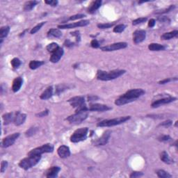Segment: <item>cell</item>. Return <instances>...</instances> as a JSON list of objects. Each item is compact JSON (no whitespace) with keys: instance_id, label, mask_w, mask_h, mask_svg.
<instances>
[{"instance_id":"obj_6","label":"cell","mask_w":178,"mask_h":178,"mask_svg":"<svg viewBox=\"0 0 178 178\" xmlns=\"http://www.w3.org/2000/svg\"><path fill=\"white\" fill-rule=\"evenodd\" d=\"M88 132H89V129L87 127H83L77 129L70 137L71 142L78 143V142L85 141L87 138Z\"/></svg>"},{"instance_id":"obj_5","label":"cell","mask_w":178,"mask_h":178,"mask_svg":"<svg viewBox=\"0 0 178 178\" xmlns=\"http://www.w3.org/2000/svg\"><path fill=\"white\" fill-rule=\"evenodd\" d=\"M131 116H121L111 120H105L97 123V127H113V126L120 125L125 123L130 119Z\"/></svg>"},{"instance_id":"obj_48","label":"cell","mask_w":178,"mask_h":178,"mask_svg":"<svg viewBox=\"0 0 178 178\" xmlns=\"http://www.w3.org/2000/svg\"><path fill=\"white\" fill-rule=\"evenodd\" d=\"M172 124H173V122L171 121H166L165 122H163L162 123L160 124V126H163V127H169L170 126L172 125Z\"/></svg>"},{"instance_id":"obj_46","label":"cell","mask_w":178,"mask_h":178,"mask_svg":"<svg viewBox=\"0 0 178 178\" xmlns=\"http://www.w3.org/2000/svg\"><path fill=\"white\" fill-rule=\"evenodd\" d=\"M143 175V173H141V172H133L132 173L129 175L130 177H141V176Z\"/></svg>"},{"instance_id":"obj_27","label":"cell","mask_w":178,"mask_h":178,"mask_svg":"<svg viewBox=\"0 0 178 178\" xmlns=\"http://www.w3.org/2000/svg\"><path fill=\"white\" fill-rule=\"evenodd\" d=\"M178 35V31L177 30H175V31L168 32V33H165L161 36V39L162 40H170L173 38L177 37Z\"/></svg>"},{"instance_id":"obj_40","label":"cell","mask_w":178,"mask_h":178,"mask_svg":"<svg viewBox=\"0 0 178 178\" xmlns=\"http://www.w3.org/2000/svg\"><path fill=\"white\" fill-rule=\"evenodd\" d=\"M86 17L84 14H77V15L71 16V17L69 18V20H76L83 18V17Z\"/></svg>"},{"instance_id":"obj_10","label":"cell","mask_w":178,"mask_h":178,"mask_svg":"<svg viewBox=\"0 0 178 178\" xmlns=\"http://www.w3.org/2000/svg\"><path fill=\"white\" fill-rule=\"evenodd\" d=\"M20 137V133H14L13 134L8 136V137H5L4 139L2 140L1 141V145L2 147H4V148H7V147H9L11 146V145H13L14 143H15L16 140L18 139V137Z\"/></svg>"},{"instance_id":"obj_39","label":"cell","mask_w":178,"mask_h":178,"mask_svg":"<svg viewBox=\"0 0 178 178\" xmlns=\"http://www.w3.org/2000/svg\"><path fill=\"white\" fill-rule=\"evenodd\" d=\"M37 129L36 127H31L29 130H27L26 132L25 135L27 136V137H31V136H33L34 134L36 132Z\"/></svg>"},{"instance_id":"obj_33","label":"cell","mask_w":178,"mask_h":178,"mask_svg":"<svg viewBox=\"0 0 178 178\" xmlns=\"http://www.w3.org/2000/svg\"><path fill=\"white\" fill-rule=\"evenodd\" d=\"M11 64L13 68H15V69L18 68L20 67V65H21V61H20V60L19 59H17V58H14V59L11 60Z\"/></svg>"},{"instance_id":"obj_43","label":"cell","mask_w":178,"mask_h":178,"mask_svg":"<svg viewBox=\"0 0 178 178\" xmlns=\"http://www.w3.org/2000/svg\"><path fill=\"white\" fill-rule=\"evenodd\" d=\"M45 3L46 4L50 5L51 7H57V4H58V1H57V0H51V1H45Z\"/></svg>"},{"instance_id":"obj_53","label":"cell","mask_w":178,"mask_h":178,"mask_svg":"<svg viewBox=\"0 0 178 178\" xmlns=\"http://www.w3.org/2000/svg\"><path fill=\"white\" fill-rule=\"evenodd\" d=\"M175 127H177V121H176V122H175Z\"/></svg>"},{"instance_id":"obj_51","label":"cell","mask_w":178,"mask_h":178,"mask_svg":"<svg viewBox=\"0 0 178 178\" xmlns=\"http://www.w3.org/2000/svg\"><path fill=\"white\" fill-rule=\"evenodd\" d=\"M64 45L65 46H66V47H72V46L73 45V43H72V42L70 41V40H66V41H65V43H64Z\"/></svg>"},{"instance_id":"obj_16","label":"cell","mask_w":178,"mask_h":178,"mask_svg":"<svg viewBox=\"0 0 178 178\" xmlns=\"http://www.w3.org/2000/svg\"><path fill=\"white\" fill-rule=\"evenodd\" d=\"M63 52H64L63 48L59 47V49H58L57 51H55L54 52L52 53L50 59H49V61H50L52 63H58V62L59 61V60L61 59L62 56L63 55Z\"/></svg>"},{"instance_id":"obj_3","label":"cell","mask_w":178,"mask_h":178,"mask_svg":"<svg viewBox=\"0 0 178 178\" xmlns=\"http://www.w3.org/2000/svg\"><path fill=\"white\" fill-rule=\"evenodd\" d=\"M41 159V155H30L28 156V157L22 159L19 163L20 167L23 169L24 170H27L31 169L33 166H34L39 162L40 160Z\"/></svg>"},{"instance_id":"obj_17","label":"cell","mask_w":178,"mask_h":178,"mask_svg":"<svg viewBox=\"0 0 178 178\" xmlns=\"http://www.w3.org/2000/svg\"><path fill=\"white\" fill-rule=\"evenodd\" d=\"M57 153L61 158H67L70 156V150L66 145H61L57 150Z\"/></svg>"},{"instance_id":"obj_13","label":"cell","mask_w":178,"mask_h":178,"mask_svg":"<svg viewBox=\"0 0 178 178\" xmlns=\"http://www.w3.org/2000/svg\"><path fill=\"white\" fill-rule=\"evenodd\" d=\"M111 132L110 130H107L103 133L102 136L99 139L95 140L93 142L94 145H105L108 143L109 140L111 137Z\"/></svg>"},{"instance_id":"obj_42","label":"cell","mask_w":178,"mask_h":178,"mask_svg":"<svg viewBox=\"0 0 178 178\" xmlns=\"http://www.w3.org/2000/svg\"><path fill=\"white\" fill-rule=\"evenodd\" d=\"M173 80H177V77H175V79H173V78H168V79H165L162 80V81H159V84H167L170 82V81H173Z\"/></svg>"},{"instance_id":"obj_18","label":"cell","mask_w":178,"mask_h":178,"mask_svg":"<svg viewBox=\"0 0 178 178\" xmlns=\"http://www.w3.org/2000/svg\"><path fill=\"white\" fill-rule=\"evenodd\" d=\"M26 118H27V115L18 111L15 113L13 123L16 126H20L25 123Z\"/></svg>"},{"instance_id":"obj_36","label":"cell","mask_w":178,"mask_h":178,"mask_svg":"<svg viewBox=\"0 0 178 178\" xmlns=\"http://www.w3.org/2000/svg\"><path fill=\"white\" fill-rule=\"evenodd\" d=\"M115 25V23H104V24H98L97 25V27L100 29H109L113 27Z\"/></svg>"},{"instance_id":"obj_35","label":"cell","mask_w":178,"mask_h":178,"mask_svg":"<svg viewBox=\"0 0 178 178\" xmlns=\"http://www.w3.org/2000/svg\"><path fill=\"white\" fill-rule=\"evenodd\" d=\"M125 28L126 26L125 25L121 24V25L116 26V27L113 28V31H114L115 33H121V32H123L124 30L125 29Z\"/></svg>"},{"instance_id":"obj_23","label":"cell","mask_w":178,"mask_h":178,"mask_svg":"<svg viewBox=\"0 0 178 178\" xmlns=\"http://www.w3.org/2000/svg\"><path fill=\"white\" fill-rule=\"evenodd\" d=\"M14 118H15L14 113H5V114H4L2 116L4 125H9V124L11 123V122H13Z\"/></svg>"},{"instance_id":"obj_4","label":"cell","mask_w":178,"mask_h":178,"mask_svg":"<svg viewBox=\"0 0 178 178\" xmlns=\"http://www.w3.org/2000/svg\"><path fill=\"white\" fill-rule=\"evenodd\" d=\"M68 102L72 107L76 108V112L88 111L89 108L85 104V100L83 96H76L68 100Z\"/></svg>"},{"instance_id":"obj_25","label":"cell","mask_w":178,"mask_h":178,"mask_svg":"<svg viewBox=\"0 0 178 178\" xmlns=\"http://www.w3.org/2000/svg\"><path fill=\"white\" fill-rule=\"evenodd\" d=\"M148 49L150 51H161L164 50L166 47L159 43H150L148 45Z\"/></svg>"},{"instance_id":"obj_37","label":"cell","mask_w":178,"mask_h":178,"mask_svg":"<svg viewBox=\"0 0 178 178\" xmlns=\"http://www.w3.org/2000/svg\"><path fill=\"white\" fill-rule=\"evenodd\" d=\"M147 20V17H140V18L134 20L132 22V25H139V24L143 23H145V22H146Z\"/></svg>"},{"instance_id":"obj_34","label":"cell","mask_w":178,"mask_h":178,"mask_svg":"<svg viewBox=\"0 0 178 178\" xmlns=\"http://www.w3.org/2000/svg\"><path fill=\"white\" fill-rule=\"evenodd\" d=\"M45 22H43V23L38 24L36 26H35V27L31 30V31H30V33H31V34H34V33H36V32L39 31V30L41 29L42 27H43V26L45 25Z\"/></svg>"},{"instance_id":"obj_38","label":"cell","mask_w":178,"mask_h":178,"mask_svg":"<svg viewBox=\"0 0 178 178\" xmlns=\"http://www.w3.org/2000/svg\"><path fill=\"white\" fill-rule=\"evenodd\" d=\"M158 140L161 142H169L172 141V139L169 135H163L158 138Z\"/></svg>"},{"instance_id":"obj_8","label":"cell","mask_w":178,"mask_h":178,"mask_svg":"<svg viewBox=\"0 0 178 178\" xmlns=\"http://www.w3.org/2000/svg\"><path fill=\"white\" fill-rule=\"evenodd\" d=\"M88 117V112L87 111H80L76 112L75 114L71 115L66 118L69 123H74V124H79L82 123L84 121H85Z\"/></svg>"},{"instance_id":"obj_45","label":"cell","mask_w":178,"mask_h":178,"mask_svg":"<svg viewBox=\"0 0 178 178\" xmlns=\"http://www.w3.org/2000/svg\"><path fill=\"white\" fill-rule=\"evenodd\" d=\"M48 114H49V110L45 109V111H41V113H37L36 116L38 117H45V116H47Z\"/></svg>"},{"instance_id":"obj_12","label":"cell","mask_w":178,"mask_h":178,"mask_svg":"<svg viewBox=\"0 0 178 178\" xmlns=\"http://www.w3.org/2000/svg\"><path fill=\"white\" fill-rule=\"evenodd\" d=\"M176 100H177V98L175 97H171V96H169L168 97H163V98L154 101L152 103L151 106L153 108H157L161 105H166V104L173 102L175 101Z\"/></svg>"},{"instance_id":"obj_26","label":"cell","mask_w":178,"mask_h":178,"mask_svg":"<svg viewBox=\"0 0 178 178\" xmlns=\"http://www.w3.org/2000/svg\"><path fill=\"white\" fill-rule=\"evenodd\" d=\"M160 159L163 162L167 163V164H171V163H173V160H172L170 158L169 154L166 151H163L162 153L160 154Z\"/></svg>"},{"instance_id":"obj_44","label":"cell","mask_w":178,"mask_h":178,"mask_svg":"<svg viewBox=\"0 0 178 178\" xmlns=\"http://www.w3.org/2000/svg\"><path fill=\"white\" fill-rule=\"evenodd\" d=\"M8 166V162L7 161H2L1 163V173H4Z\"/></svg>"},{"instance_id":"obj_31","label":"cell","mask_w":178,"mask_h":178,"mask_svg":"<svg viewBox=\"0 0 178 178\" xmlns=\"http://www.w3.org/2000/svg\"><path fill=\"white\" fill-rule=\"evenodd\" d=\"M59 46L57 43H52L49 44L46 48H47V50L49 52L54 53L55 51H57V49H59Z\"/></svg>"},{"instance_id":"obj_41","label":"cell","mask_w":178,"mask_h":178,"mask_svg":"<svg viewBox=\"0 0 178 178\" xmlns=\"http://www.w3.org/2000/svg\"><path fill=\"white\" fill-rule=\"evenodd\" d=\"M175 6H174V5H171L169 8H168L167 9L163 10V11H159V12H157V13H157V14H162V13H168V12L171 11L172 10L175 9Z\"/></svg>"},{"instance_id":"obj_20","label":"cell","mask_w":178,"mask_h":178,"mask_svg":"<svg viewBox=\"0 0 178 178\" xmlns=\"http://www.w3.org/2000/svg\"><path fill=\"white\" fill-rule=\"evenodd\" d=\"M23 84V79L20 77H16L13 81V86H12V90L14 93L19 91L20 89H21L22 86Z\"/></svg>"},{"instance_id":"obj_7","label":"cell","mask_w":178,"mask_h":178,"mask_svg":"<svg viewBox=\"0 0 178 178\" xmlns=\"http://www.w3.org/2000/svg\"><path fill=\"white\" fill-rule=\"evenodd\" d=\"M54 151V145L50 143L45 144L41 147H36V148L31 150L29 153L27 154L28 156L30 155H41L43 153H52Z\"/></svg>"},{"instance_id":"obj_1","label":"cell","mask_w":178,"mask_h":178,"mask_svg":"<svg viewBox=\"0 0 178 178\" xmlns=\"http://www.w3.org/2000/svg\"><path fill=\"white\" fill-rule=\"evenodd\" d=\"M145 92L144 90L141 89H135L129 90L126 92L125 94L119 97L116 100L115 104L118 106H122L126 104L130 103L132 102L135 101L137 98L141 97Z\"/></svg>"},{"instance_id":"obj_32","label":"cell","mask_w":178,"mask_h":178,"mask_svg":"<svg viewBox=\"0 0 178 178\" xmlns=\"http://www.w3.org/2000/svg\"><path fill=\"white\" fill-rule=\"evenodd\" d=\"M156 173H157L158 177L160 178H170L172 177L171 175H170L168 172L163 171V170H158Z\"/></svg>"},{"instance_id":"obj_21","label":"cell","mask_w":178,"mask_h":178,"mask_svg":"<svg viewBox=\"0 0 178 178\" xmlns=\"http://www.w3.org/2000/svg\"><path fill=\"white\" fill-rule=\"evenodd\" d=\"M102 1L101 0H97V1H94L91 4L90 7L88 9V12L91 14H93L95 12L101 7Z\"/></svg>"},{"instance_id":"obj_11","label":"cell","mask_w":178,"mask_h":178,"mask_svg":"<svg viewBox=\"0 0 178 178\" xmlns=\"http://www.w3.org/2000/svg\"><path fill=\"white\" fill-rule=\"evenodd\" d=\"M90 21L85 20H81L77 23H72V24H67V25H58V28L61 29H73V28L78 27H85L89 25Z\"/></svg>"},{"instance_id":"obj_28","label":"cell","mask_w":178,"mask_h":178,"mask_svg":"<svg viewBox=\"0 0 178 178\" xmlns=\"http://www.w3.org/2000/svg\"><path fill=\"white\" fill-rule=\"evenodd\" d=\"M62 36L61 31L58 29H51L47 32L48 37H55L60 38Z\"/></svg>"},{"instance_id":"obj_52","label":"cell","mask_w":178,"mask_h":178,"mask_svg":"<svg viewBox=\"0 0 178 178\" xmlns=\"http://www.w3.org/2000/svg\"><path fill=\"white\" fill-rule=\"evenodd\" d=\"M98 97H95V96H91V97H89V101H94L95 100V99H97Z\"/></svg>"},{"instance_id":"obj_30","label":"cell","mask_w":178,"mask_h":178,"mask_svg":"<svg viewBox=\"0 0 178 178\" xmlns=\"http://www.w3.org/2000/svg\"><path fill=\"white\" fill-rule=\"evenodd\" d=\"M10 31V27L9 26H5V27H2L0 29V39L1 40H3L4 38H6L9 35Z\"/></svg>"},{"instance_id":"obj_47","label":"cell","mask_w":178,"mask_h":178,"mask_svg":"<svg viewBox=\"0 0 178 178\" xmlns=\"http://www.w3.org/2000/svg\"><path fill=\"white\" fill-rule=\"evenodd\" d=\"M91 47H93V48H98V47H100L99 42L97 41V40H95V39H93V41H91Z\"/></svg>"},{"instance_id":"obj_49","label":"cell","mask_w":178,"mask_h":178,"mask_svg":"<svg viewBox=\"0 0 178 178\" xmlns=\"http://www.w3.org/2000/svg\"><path fill=\"white\" fill-rule=\"evenodd\" d=\"M71 35L74 36L76 37V39H77V42H79L80 41V35H79V31H74L72 32Z\"/></svg>"},{"instance_id":"obj_50","label":"cell","mask_w":178,"mask_h":178,"mask_svg":"<svg viewBox=\"0 0 178 178\" xmlns=\"http://www.w3.org/2000/svg\"><path fill=\"white\" fill-rule=\"evenodd\" d=\"M155 24H156L155 20V19H150L149 20V23H148V27H150V28L153 27L155 25Z\"/></svg>"},{"instance_id":"obj_24","label":"cell","mask_w":178,"mask_h":178,"mask_svg":"<svg viewBox=\"0 0 178 178\" xmlns=\"http://www.w3.org/2000/svg\"><path fill=\"white\" fill-rule=\"evenodd\" d=\"M38 4H39L37 1H28L25 2L24 4V11H30L36 6Z\"/></svg>"},{"instance_id":"obj_14","label":"cell","mask_w":178,"mask_h":178,"mask_svg":"<svg viewBox=\"0 0 178 178\" xmlns=\"http://www.w3.org/2000/svg\"><path fill=\"white\" fill-rule=\"evenodd\" d=\"M146 38V32L144 30H137L133 33V41L135 44L141 43Z\"/></svg>"},{"instance_id":"obj_9","label":"cell","mask_w":178,"mask_h":178,"mask_svg":"<svg viewBox=\"0 0 178 178\" xmlns=\"http://www.w3.org/2000/svg\"><path fill=\"white\" fill-rule=\"evenodd\" d=\"M127 47V43H125V42H120V43H116L111 44V45L104 46L102 47L100 49L102 51L104 52H111V51H116L118 50V49H125Z\"/></svg>"},{"instance_id":"obj_29","label":"cell","mask_w":178,"mask_h":178,"mask_svg":"<svg viewBox=\"0 0 178 178\" xmlns=\"http://www.w3.org/2000/svg\"><path fill=\"white\" fill-rule=\"evenodd\" d=\"M45 63V62L43 61H31L29 64V68L31 70H36L39 68V67H41V65H43Z\"/></svg>"},{"instance_id":"obj_2","label":"cell","mask_w":178,"mask_h":178,"mask_svg":"<svg viewBox=\"0 0 178 178\" xmlns=\"http://www.w3.org/2000/svg\"><path fill=\"white\" fill-rule=\"evenodd\" d=\"M125 73L126 71L125 70H113L109 72L99 70L97 72L96 77L97 79L101 81H109V80H113L120 77Z\"/></svg>"},{"instance_id":"obj_15","label":"cell","mask_w":178,"mask_h":178,"mask_svg":"<svg viewBox=\"0 0 178 178\" xmlns=\"http://www.w3.org/2000/svg\"><path fill=\"white\" fill-rule=\"evenodd\" d=\"M111 107L105 105H102V104H91L89 108V111H107L111 110Z\"/></svg>"},{"instance_id":"obj_19","label":"cell","mask_w":178,"mask_h":178,"mask_svg":"<svg viewBox=\"0 0 178 178\" xmlns=\"http://www.w3.org/2000/svg\"><path fill=\"white\" fill-rule=\"evenodd\" d=\"M60 171H61V168L59 166L51 167L46 172V177L48 178L57 177Z\"/></svg>"},{"instance_id":"obj_22","label":"cell","mask_w":178,"mask_h":178,"mask_svg":"<svg viewBox=\"0 0 178 178\" xmlns=\"http://www.w3.org/2000/svg\"><path fill=\"white\" fill-rule=\"evenodd\" d=\"M53 95V88L52 86L47 87L45 91L41 94V99L42 100H48Z\"/></svg>"}]
</instances>
